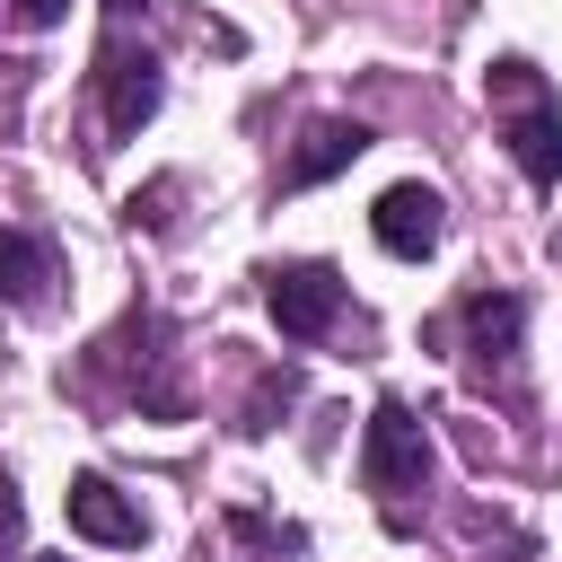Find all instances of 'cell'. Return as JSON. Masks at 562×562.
I'll use <instances>...</instances> for the list:
<instances>
[{
	"mask_svg": "<svg viewBox=\"0 0 562 562\" xmlns=\"http://www.w3.org/2000/svg\"><path fill=\"white\" fill-rule=\"evenodd\" d=\"M492 105H501V140H509L518 176L527 184H562V105H553L544 70L518 61V53L492 61Z\"/></svg>",
	"mask_w": 562,
	"mask_h": 562,
	"instance_id": "cell-1",
	"label": "cell"
},
{
	"mask_svg": "<svg viewBox=\"0 0 562 562\" xmlns=\"http://www.w3.org/2000/svg\"><path fill=\"white\" fill-rule=\"evenodd\" d=\"M158 97H167L158 53L132 44V26H123V9H114L105 44H97V114H105V140H132V132L158 114Z\"/></svg>",
	"mask_w": 562,
	"mask_h": 562,
	"instance_id": "cell-2",
	"label": "cell"
},
{
	"mask_svg": "<svg viewBox=\"0 0 562 562\" xmlns=\"http://www.w3.org/2000/svg\"><path fill=\"white\" fill-rule=\"evenodd\" d=\"M360 483H369L386 509H404V501L430 483V439H422L413 404L378 395V413H369V439H360Z\"/></svg>",
	"mask_w": 562,
	"mask_h": 562,
	"instance_id": "cell-3",
	"label": "cell"
},
{
	"mask_svg": "<svg viewBox=\"0 0 562 562\" xmlns=\"http://www.w3.org/2000/svg\"><path fill=\"white\" fill-rule=\"evenodd\" d=\"M263 307H272V325H281L290 342H316V334H334V316H342V272H334V263H272V272H263Z\"/></svg>",
	"mask_w": 562,
	"mask_h": 562,
	"instance_id": "cell-4",
	"label": "cell"
},
{
	"mask_svg": "<svg viewBox=\"0 0 562 562\" xmlns=\"http://www.w3.org/2000/svg\"><path fill=\"white\" fill-rule=\"evenodd\" d=\"M457 325H465V360H474V378H518V325H527V299L518 290H465V307H457Z\"/></svg>",
	"mask_w": 562,
	"mask_h": 562,
	"instance_id": "cell-5",
	"label": "cell"
},
{
	"mask_svg": "<svg viewBox=\"0 0 562 562\" xmlns=\"http://www.w3.org/2000/svg\"><path fill=\"white\" fill-rule=\"evenodd\" d=\"M369 237H378L386 255L422 263V255H439V237H448V202H439L430 184H386V193L369 202Z\"/></svg>",
	"mask_w": 562,
	"mask_h": 562,
	"instance_id": "cell-6",
	"label": "cell"
},
{
	"mask_svg": "<svg viewBox=\"0 0 562 562\" xmlns=\"http://www.w3.org/2000/svg\"><path fill=\"white\" fill-rule=\"evenodd\" d=\"M61 509H70V536H88V544H140V536H149L140 501H132V492H114L105 474H70Z\"/></svg>",
	"mask_w": 562,
	"mask_h": 562,
	"instance_id": "cell-7",
	"label": "cell"
},
{
	"mask_svg": "<svg viewBox=\"0 0 562 562\" xmlns=\"http://www.w3.org/2000/svg\"><path fill=\"white\" fill-rule=\"evenodd\" d=\"M360 149H369V123H351V114H325V123H307V132H299V149H290V167H281V193H307V184L342 176Z\"/></svg>",
	"mask_w": 562,
	"mask_h": 562,
	"instance_id": "cell-8",
	"label": "cell"
},
{
	"mask_svg": "<svg viewBox=\"0 0 562 562\" xmlns=\"http://www.w3.org/2000/svg\"><path fill=\"white\" fill-rule=\"evenodd\" d=\"M53 290V246L26 237V228H0V299L9 307H44Z\"/></svg>",
	"mask_w": 562,
	"mask_h": 562,
	"instance_id": "cell-9",
	"label": "cell"
},
{
	"mask_svg": "<svg viewBox=\"0 0 562 562\" xmlns=\"http://www.w3.org/2000/svg\"><path fill=\"white\" fill-rule=\"evenodd\" d=\"M290 395H299V378H290V369H263V378H255V395H246V422H237V430H246V439H263V430L290 413Z\"/></svg>",
	"mask_w": 562,
	"mask_h": 562,
	"instance_id": "cell-10",
	"label": "cell"
},
{
	"mask_svg": "<svg viewBox=\"0 0 562 562\" xmlns=\"http://www.w3.org/2000/svg\"><path fill=\"white\" fill-rule=\"evenodd\" d=\"M167 202H176V176H158L149 193H132V228H167Z\"/></svg>",
	"mask_w": 562,
	"mask_h": 562,
	"instance_id": "cell-11",
	"label": "cell"
},
{
	"mask_svg": "<svg viewBox=\"0 0 562 562\" xmlns=\"http://www.w3.org/2000/svg\"><path fill=\"white\" fill-rule=\"evenodd\" d=\"M18 527H26V509H18V483L0 474V562H18Z\"/></svg>",
	"mask_w": 562,
	"mask_h": 562,
	"instance_id": "cell-12",
	"label": "cell"
},
{
	"mask_svg": "<svg viewBox=\"0 0 562 562\" xmlns=\"http://www.w3.org/2000/svg\"><path fill=\"white\" fill-rule=\"evenodd\" d=\"M70 0H18V26H61Z\"/></svg>",
	"mask_w": 562,
	"mask_h": 562,
	"instance_id": "cell-13",
	"label": "cell"
},
{
	"mask_svg": "<svg viewBox=\"0 0 562 562\" xmlns=\"http://www.w3.org/2000/svg\"><path fill=\"white\" fill-rule=\"evenodd\" d=\"M553 255H562V228H553Z\"/></svg>",
	"mask_w": 562,
	"mask_h": 562,
	"instance_id": "cell-14",
	"label": "cell"
}]
</instances>
